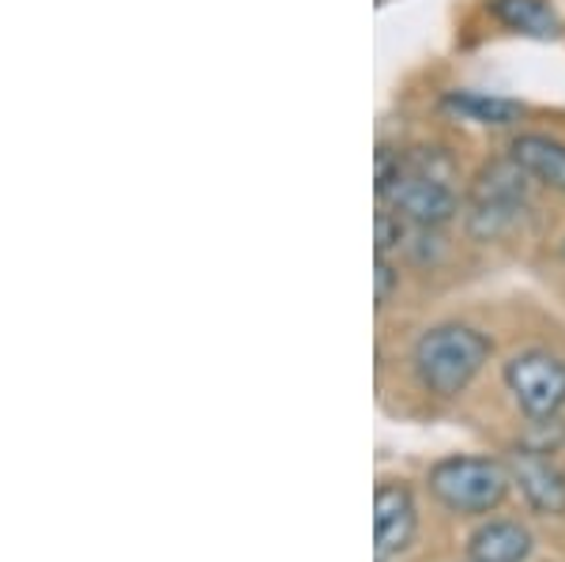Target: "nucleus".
I'll use <instances>...</instances> for the list:
<instances>
[{
    "label": "nucleus",
    "instance_id": "nucleus-12",
    "mask_svg": "<svg viewBox=\"0 0 565 562\" xmlns=\"http://www.w3.org/2000/svg\"><path fill=\"white\" fill-rule=\"evenodd\" d=\"M396 291H399V272L385 253H377V265H373V295H377V310H385Z\"/></svg>",
    "mask_w": 565,
    "mask_h": 562
},
{
    "label": "nucleus",
    "instance_id": "nucleus-6",
    "mask_svg": "<svg viewBox=\"0 0 565 562\" xmlns=\"http://www.w3.org/2000/svg\"><path fill=\"white\" fill-rule=\"evenodd\" d=\"M415 498L404 484H381L373 495V562H388L415 537Z\"/></svg>",
    "mask_w": 565,
    "mask_h": 562
},
{
    "label": "nucleus",
    "instance_id": "nucleus-2",
    "mask_svg": "<svg viewBox=\"0 0 565 562\" xmlns=\"http://www.w3.org/2000/svg\"><path fill=\"white\" fill-rule=\"evenodd\" d=\"M490 359V340L471 325H434L412 348L415 378L426 393L457 396L463 393Z\"/></svg>",
    "mask_w": 565,
    "mask_h": 562
},
{
    "label": "nucleus",
    "instance_id": "nucleus-4",
    "mask_svg": "<svg viewBox=\"0 0 565 562\" xmlns=\"http://www.w3.org/2000/svg\"><path fill=\"white\" fill-rule=\"evenodd\" d=\"M509 484V465L490 457H445L430 468V491L452 513H490L501 506Z\"/></svg>",
    "mask_w": 565,
    "mask_h": 562
},
{
    "label": "nucleus",
    "instance_id": "nucleus-9",
    "mask_svg": "<svg viewBox=\"0 0 565 562\" xmlns=\"http://www.w3.org/2000/svg\"><path fill=\"white\" fill-rule=\"evenodd\" d=\"M532 551V532L516 521H490L471 532V562H524Z\"/></svg>",
    "mask_w": 565,
    "mask_h": 562
},
{
    "label": "nucleus",
    "instance_id": "nucleus-5",
    "mask_svg": "<svg viewBox=\"0 0 565 562\" xmlns=\"http://www.w3.org/2000/svg\"><path fill=\"white\" fill-rule=\"evenodd\" d=\"M505 385L532 420H554L565 404V362L551 351H524L509 359Z\"/></svg>",
    "mask_w": 565,
    "mask_h": 562
},
{
    "label": "nucleus",
    "instance_id": "nucleus-1",
    "mask_svg": "<svg viewBox=\"0 0 565 562\" xmlns=\"http://www.w3.org/2000/svg\"><path fill=\"white\" fill-rule=\"evenodd\" d=\"M377 197L381 208L396 212L415 226H445L460 208L457 162L445 148H412L377 156Z\"/></svg>",
    "mask_w": 565,
    "mask_h": 562
},
{
    "label": "nucleus",
    "instance_id": "nucleus-11",
    "mask_svg": "<svg viewBox=\"0 0 565 562\" xmlns=\"http://www.w3.org/2000/svg\"><path fill=\"white\" fill-rule=\"evenodd\" d=\"M490 12L498 15L509 31L532 34V39H558L562 23L546 0H490Z\"/></svg>",
    "mask_w": 565,
    "mask_h": 562
},
{
    "label": "nucleus",
    "instance_id": "nucleus-10",
    "mask_svg": "<svg viewBox=\"0 0 565 562\" xmlns=\"http://www.w3.org/2000/svg\"><path fill=\"white\" fill-rule=\"evenodd\" d=\"M445 110L460 121L471 125H490V129H505V125H516L524 114L521 103L501 95H482V91H449L445 95Z\"/></svg>",
    "mask_w": 565,
    "mask_h": 562
},
{
    "label": "nucleus",
    "instance_id": "nucleus-8",
    "mask_svg": "<svg viewBox=\"0 0 565 562\" xmlns=\"http://www.w3.org/2000/svg\"><path fill=\"white\" fill-rule=\"evenodd\" d=\"M509 159L532 181H540L551 193L565 197V144L546 132H521L509 144Z\"/></svg>",
    "mask_w": 565,
    "mask_h": 562
},
{
    "label": "nucleus",
    "instance_id": "nucleus-3",
    "mask_svg": "<svg viewBox=\"0 0 565 562\" xmlns=\"http://www.w3.org/2000/svg\"><path fill=\"white\" fill-rule=\"evenodd\" d=\"M527 185L532 178L513 159H494L471 178L463 197V223L476 242H498L509 234L527 212Z\"/></svg>",
    "mask_w": 565,
    "mask_h": 562
},
{
    "label": "nucleus",
    "instance_id": "nucleus-13",
    "mask_svg": "<svg viewBox=\"0 0 565 562\" xmlns=\"http://www.w3.org/2000/svg\"><path fill=\"white\" fill-rule=\"evenodd\" d=\"M562 253H565V242H562Z\"/></svg>",
    "mask_w": 565,
    "mask_h": 562
},
{
    "label": "nucleus",
    "instance_id": "nucleus-7",
    "mask_svg": "<svg viewBox=\"0 0 565 562\" xmlns=\"http://www.w3.org/2000/svg\"><path fill=\"white\" fill-rule=\"evenodd\" d=\"M509 476L521 487L535 513H565V476L543 453L535 449H516L509 453Z\"/></svg>",
    "mask_w": 565,
    "mask_h": 562
}]
</instances>
